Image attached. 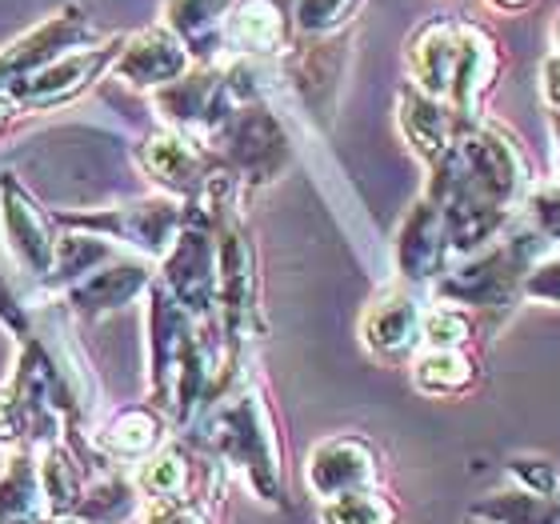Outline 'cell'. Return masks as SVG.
I'll use <instances>...</instances> for the list:
<instances>
[{
  "label": "cell",
  "mask_w": 560,
  "mask_h": 524,
  "mask_svg": "<svg viewBox=\"0 0 560 524\" xmlns=\"http://www.w3.org/2000/svg\"><path fill=\"white\" fill-rule=\"evenodd\" d=\"M525 188L528 176L516 140L477 120L432 161L424 200L441 209L448 248L456 257H472L504 233Z\"/></svg>",
  "instance_id": "1"
},
{
  "label": "cell",
  "mask_w": 560,
  "mask_h": 524,
  "mask_svg": "<svg viewBox=\"0 0 560 524\" xmlns=\"http://www.w3.org/2000/svg\"><path fill=\"white\" fill-rule=\"evenodd\" d=\"M540 241L533 229L513 236H497V245H485L465 265L448 268L432 289L444 304L456 308H485V313H504L525 296V277L540 257Z\"/></svg>",
  "instance_id": "2"
},
{
  "label": "cell",
  "mask_w": 560,
  "mask_h": 524,
  "mask_svg": "<svg viewBox=\"0 0 560 524\" xmlns=\"http://www.w3.org/2000/svg\"><path fill=\"white\" fill-rule=\"evenodd\" d=\"M212 444L224 465L245 473L260 501H280V441L272 429V412L257 388L217 400L212 412Z\"/></svg>",
  "instance_id": "3"
},
{
  "label": "cell",
  "mask_w": 560,
  "mask_h": 524,
  "mask_svg": "<svg viewBox=\"0 0 560 524\" xmlns=\"http://www.w3.org/2000/svg\"><path fill=\"white\" fill-rule=\"evenodd\" d=\"M164 289L192 321H209L221 296V272H217V217L209 205L192 200L185 229L164 257Z\"/></svg>",
  "instance_id": "4"
},
{
  "label": "cell",
  "mask_w": 560,
  "mask_h": 524,
  "mask_svg": "<svg viewBox=\"0 0 560 524\" xmlns=\"http://www.w3.org/2000/svg\"><path fill=\"white\" fill-rule=\"evenodd\" d=\"M212 156L236 176V185H272L292 161L284 125L265 105H241L209 140Z\"/></svg>",
  "instance_id": "5"
},
{
  "label": "cell",
  "mask_w": 560,
  "mask_h": 524,
  "mask_svg": "<svg viewBox=\"0 0 560 524\" xmlns=\"http://www.w3.org/2000/svg\"><path fill=\"white\" fill-rule=\"evenodd\" d=\"M188 205L173 197H149V200H132V205H117L108 212H77V217H60V224H72L81 233L108 236V241H120V245L137 248L140 257H156L164 260L168 248L176 245V236L185 229Z\"/></svg>",
  "instance_id": "6"
},
{
  "label": "cell",
  "mask_w": 560,
  "mask_h": 524,
  "mask_svg": "<svg viewBox=\"0 0 560 524\" xmlns=\"http://www.w3.org/2000/svg\"><path fill=\"white\" fill-rule=\"evenodd\" d=\"M205 205V200H200ZM217 217V272H221V304L224 328L233 340H248L257 328V253L245 229L229 217V200L209 205Z\"/></svg>",
  "instance_id": "7"
},
{
  "label": "cell",
  "mask_w": 560,
  "mask_h": 524,
  "mask_svg": "<svg viewBox=\"0 0 560 524\" xmlns=\"http://www.w3.org/2000/svg\"><path fill=\"white\" fill-rule=\"evenodd\" d=\"M120 48H125V36L108 40V45L72 48V53L57 57L52 65L36 69L33 77H24L12 89H4V96L12 101V108H24V113H48V108L57 105H69L72 96H81L89 84L101 81L117 65Z\"/></svg>",
  "instance_id": "8"
},
{
  "label": "cell",
  "mask_w": 560,
  "mask_h": 524,
  "mask_svg": "<svg viewBox=\"0 0 560 524\" xmlns=\"http://www.w3.org/2000/svg\"><path fill=\"white\" fill-rule=\"evenodd\" d=\"M156 108L173 132H185L192 140H212L241 105L224 84V69L200 65V69H188L180 81L164 84L156 93Z\"/></svg>",
  "instance_id": "9"
},
{
  "label": "cell",
  "mask_w": 560,
  "mask_h": 524,
  "mask_svg": "<svg viewBox=\"0 0 560 524\" xmlns=\"http://www.w3.org/2000/svg\"><path fill=\"white\" fill-rule=\"evenodd\" d=\"M0 229H4V245H9L12 260L24 272L48 280L52 260H57L52 217L28 197V188H21L12 173H0Z\"/></svg>",
  "instance_id": "10"
},
{
  "label": "cell",
  "mask_w": 560,
  "mask_h": 524,
  "mask_svg": "<svg viewBox=\"0 0 560 524\" xmlns=\"http://www.w3.org/2000/svg\"><path fill=\"white\" fill-rule=\"evenodd\" d=\"M137 164L168 193V197L185 200V205L205 197L209 176L217 173V156H212L200 140L185 137V132H173V129H164L144 140V144H137Z\"/></svg>",
  "instance_id": "11"
},
{
  "label": "cell",
  "mask_w": 560,
  "mask_h": 524,
  "mask_svg": "<svg viewBox=\"0 0 560 524\" xmlns=\"http://www.w3.org/2000/svg\"><path fill=\"white\" fill-rule=\"evenodd\" d=\"M304 480H308L313 497H320V504H325L345 497V492L376 489L381 461H376L373 444L361 441V436H328L308 453Z\"/></svg>",
  "instance_id": "12"
},
{
  "label": "cell",
  "mask_w": 560,
  "mask_h": 524,
  "mask_svg": "<svg viewBox=\"0 0 560 524\" xmlns=\"http://www.w3.org/2000/svg\"><path fill=\"white\" fill-rule=\"evenodd\" d=\"M89 36L93 33H89L81 4H65L60 12H52L45 24H36L33 33H24L21 40L0 48V93L24 81V77H33L36 69L52 65L57 57H65V48H77Z\"/></svg>",
  "instance_id": "13"
},
{
  "label": "cell",
  "mask_w": 560,
  "mask_h": 524,
  "mask_svg": "<svg viewBox=\"0 0 560 524\" xmlns=\"http://www.w3.org/2000/svg\"><path fill=\"white\" fill-rule=\"evenodd\" d=\"M448 233H444L441 209L432 200L420 197L409 209V217L400 221L397 233V272L405 284L412 289H424V284H436V280L448 272Z\"/></svg>",
  "instance_id": "14"
},
{
  "label": "cell",
  "mask_w": 560,
  "mask_h": 524,
  "mask_svg": "<svg viewBox=\"0 0 560 524\" xmlns=\"http://www.w3.org/2000/svg\"><path fill=\"white\" fill-rule=\"evenodd\" d=\"M497 72H501V57H497L492 36L485 28H477V24L460 21V45H456V65H453V81H448L444 105L453 108L465 125H477L480 105H485Z\"/></svg>",
  "instance_id": "15"
},
{
  "label": "cell",
  "mask_w": 560,
  "mask_h": 524,
  "mask_svg": "<svg viewBox=\"0 0 560 524\" xmlns=\"http://www.w3.org/2000/svg\"><path fill=\"white\" fill-rule=\"evenodd\" d=\"M188 69H192V57H188L185 45L164 24L129 36L125 48H120L117 65H113V72L125 84H132V89H156V93H161L164 84L180 81Z\"/></svg>",
  "instance_id": "16"
},
{
  "label": "cell",
  "mask_w": 560,
  "mask_h": 524,
  "mask_svg": "<svg viewBox=\"0 0 560 524\" xmlns=\"http://www.w3.org/2000/svg\"><path fill=\"white\" fill-rule=\"evenodd\" d=\"M420 321H424V304L412 292H385L369 304V313L361 321V337L376 357L405 361L420 349Z\"/></svg>",
  "instance_id": "17"
},
{
  "label": "cell",
  "mask_w": 560,
  "mask_h": 524,
  "mask_svg": "<svg viewBox=\"0 0 560 524\" xmlns=\"http://www.w3.org/2000/svg\"><path fill=\"white\" fill-rule=\"evenodd\" d=\"M152 289V272L144 260H129V257H117L108 260L105 268H96L89 272L84 280H77L72 289H65L72 308H81L89 316H101V313H113V308H125L129 301H137L140 292Z\"/></svg>",
  "instance_id": "18"
},
{
  "label": "cell",
  "mask_w": 560,
  "mask_h": 524,
  "mask_svg": "<svg viewBox=\"0 0 560 524\" xmlns=\"http://www.w3.org/2000/svg\"><path fill=\"white\" fill-rule=\"evenodd\" d=\"M289 40V16L277 0H236L224 21V48L236 57H277Z\"/></svg>",
  "instance_id": "19"
},
{
  "label": "cell",
  "mask_w": 560,
  "mask_h": 524,
  "mask_svg": "<svg viewBox=\"0 0 560 524\" xmlns=\"http://www.w3.org/2000/svg\"><path fill=\"white\" fill-rule=\"evenodd\" d=\"M236 0H168L164 4V28L185 45L188 57L212 65L224 48V21Z\"/></svg>",
  "instance_id": "20"
},
{
  "label": "cell",
  "mask_w": 560,
  "mask_h": 524,
  "mask_svg": "<svg viewBox=\"0 0 560 524\" xmlns=\"http://www.w3.org/2000/svg\"><path fill=\"white\" fill-rule=\"evenodd\" d=\"M400 129H405L412 149L432 164L468 125L456 117L444 101L420 93L417 84H405V89H400Z\"/></svg>",
  "instance_id": "21"
},
{
  "label": "cell",
  "mask_w": 560,
  "mask_h": 524,
  "mask_svg": "<svg viewBox=\"0 0 560 524\" xmlns=\"http://www.w3.org/2000/svg\"><path fill=\"white\" fill-rule=\"evenodd\" d=\"M456 45H460V21H429L409 40V69L420 93L444 101L453 81Z\"/></svg>",
  "instance_id": "22"
},
{
  "label": "cell",
  "mask_w": 560,
  "mask_h": 524,
  "mask_svg": "<svg viewBox=\"0 0 560 524\" xmlns=\"http://www.w3.org/2000/svg\"><path fill=\"white\" fill-rule=\"evenodd\" d=\"M48 504L40 489V461L28 449L0 468V524H45Z\"/></svg>",
  "instance_id": "23"
},
{
  "label": "cell",
  "mask_w": 560,
  "mask_h": 524,
  "mask_svg": "<svg viewBox=\"0 0 560 524\" xmlns=\"http://www.w3.org/2000/svg\"><path fill=\"white\" fill-rule=\"evenodd\" d=\"M412 385L429 396H456L477 385V361L465 349H424L412 364Z\"/></svg>",
  "instance_id": "24"
},
{
  "label": "cell",
  "mask_w": 560,
  "mask_h": 524,
  "mask_svg": "<svg viewBox=\"0 0 560 524\" xmlns=\"http://www.w3.org/2000/svg\"><path fill=\"white\" fill-rule=\"evenodd\" d=\"M468 516L489 524H560V497H540V492L516 485V489L492 492L477 501Z\"/></svg>",
  "instance_id": "25"
},
{
  "label": "cell",
  "mask_w": 560,
  "mask_h": 524,
  "mask_svg": "<svg viewBox=\"0 0 560 524\" xmlns=\"http://www.w3.org/2000/svg\"><path fill=\"white\" fill-rule=\"evenodd\" d=\"M101 449L113 461H149L161 449V417L149 408H125L105 432H101Z\"/></svg>",
  "instance_id": "26"
},
{
  "label": "cell",
  "mask_w": 560,
  "mask_h": 524,
  "mask_svg": "<svg viewBox=\"0 0 560 524\" xmlns=\"http://www.w3.org/2000/svg\"><path fill=\"white\" fill-rule=\"evenodd\" d=\"M40 489H45L48 516H72L81 504V468L69 456L65 444H48L40 449Z\"/></svg>",
  "instance_id": "27"
},
{
  "label": "cell",
  "mask_w": 560,
  "mask_h": 524,
  "mask_svg": "<svg viewBox=\"0 0 560 524\" xmlns=\"http://www.w3.org/2000/svg\"><path fill=\"white\" fill-rule=\"evenodd\" d=\"M113 257V248L101 241V236H89V233H69L57 241V260H52V272L48 280L60 284V289H72L77 280H84L89 272L96 268H105Z\"/></svg>",
  "instance_id": "28"
},
{
  "label": "cell",
  "mask_w": 560,
  "mask_h": 524,
  "mask_svg": "<svg viewBox=\"0 0 560 524\" xmlns=\"http://www.w3.org/2000/svg\"><path fill=\"white\" fill-rule=\"evenodd\" d=\"M137 485L125 477H105L96 480L93 489L81 492V504H77V513L72 521L81 524H120L125 516L137 513Z\"/></svg>",
  "instance_id": "29"
},
{
  "label": "cell",
  "mask_w": 560,
  "mask_h": 524,
  "mask_svg": "<svg viewBox=\"0 0 560 524\" xmlns=\"http://www.w3.org/2000/svg\"><path fill=\"white\" fill-rule=\"evenodd\" d=\"M137 492H144L149 501H185L188 492V456L180 449H161L149 461H140L137 473Z\"/></svg>",
  "instance_id": "30"
},
{
  "label": "cell",
  "mask_w": 560,
  "mask_h": 524,
  "mask_svg": "<svg viewBox=\"0 0 560 524\" xmlns=\"http://www.w3.org/2000/svg\"><path fill=\"white\" fill-rule=\"evenodd\" d=\"M325 524H397V509L381 489L345 492L337 501H325L320 509Z\"/></svg>",
  "instance_id": "31"
},
{
  "label": "cell",
  "mask_w": 560,
  "mask_h": 524,
  "mask_svg": "<svg viewBox=\"0 0 560 524\" xmlns=\"http://www.w3.org/2000/svg\"><path fill=\"white\" fill-rule=\"evenodd\" d=\"M472 337V316L456 304H432L424 308L420 321V345L424 349H465V340Z\"/></svg>",
  "instance_id": "32"
},
{
  "label": "cell",
  "mask_w": 560,
  "mask_h": 524,
  "mask_svg": "<svg viewBox=\"0 0 560 524\" xmlns=\"http://www.w3.org/2000/svg\"><path fill=\"white\" fill-rule=\"evenodd\" d=\"M364 0H296L292 9V24L304 36H332L357 16Z\"/></svg>",
  "instance_id": "33"
},
{
  "label": "cell",
  "mask_w": 560,
  "mask_h": 524,
  "mask_svg": "<svg viewBox=\"0 0 560 524\" xmlns=\"http://www.w3.org/2000/svg\"><path fill=\"white\" fill-rule=\"evenodd\" d=\"M525 212H528V229L545 245H560V185L533 188L525 200Z\"/></svg>",
  "instance_id": "34"
},
{
  "label": "cell",
  "mask_w": 560,
  "mask_h": 524,
  "mask_svg": "<svg viewBox=\"0 0 560 524\" xmlns=\"http://www.w3.org/2000/svg\"><path fill=\"white\" fill-rule=\"evenodd\" d=\"M509 473L516 477V485L528 492H540V497H560V473L549 461H513Z\"/></svg>",
  "instance_id": "35"
},
{
  "label": "cell",
  "mask_w": 560,
  "mask_h": 524,
  "mask_svg": "<svg viewBox=\"0 0 560 524\" xmlns=\"http://www.w3.org/2000/svg\"><path fill=\"white\" fill-rule=\"evenodd\" d=\"M525 296L540 304H557L560 308V257L537 260L533 272L525 277Z\"/></svg>",
  "instance_id": "36"
},
{
  "label": "cell",
  "mask_w": 560,
  "mask_h": 524,
  "mask_svg": "<svg viewBox=\"0 0 560 524\" xmlns=\"http://www.w3.org/2000/svg\"><path fill=\"white\" fill-rule=\"evenodd\" d=\"M144 524H209V521L185 501H152Z\"/></svg>",
  "instance_id": "37"
},
{
  "label": "cell",
  "mask_w": 560,
  "mask_h": 524,
  "mask_svg": "<svg viewBox=\"0 0 560 524\" xmlns=\"http://www.w3.org/2000/svg\"><path fill=\"white\" fill-rule=\"evenodd\" d=\"M540 89H545V101L560 113V53H552V57L540 65Z\"/></svg>",
  "instance_id": "38"
},
{
  "label": "cell",
  "mask_w": 560,
  "mask_h": 524,
  "mask_svg": "<svg viewBox=\"0 0 560 524\" xmlns=\"http://www.w3.org/2000/svg\"><path fill=\"white\" fill-rule=\"evenodd\" d=\"M492 4H497V9H504V12H516V9H528L533 0H492Z\"/></svg>",
  "instance_id": "39"
},
{
  "label": "cell",
  "mask_w": 560,
  "mask_h": 524,
  "mask_svg": "<svg viewBox=\"0 0 560 524\" xmlns=\"http://www.w3.org/2000/svg\"><path fill=\"white\" fill-rule=\"evenodd\" d=\"M12 113H16V108H12V101L4 93H0V129H4V120H9Z\"/></svg>",
  "instance_id": "40"
},
{
  "label": "cell",
  "mask_w": 560,
  "mask_h": 524,
  "mask_svg": "<svg viewBox=\"0 0 560 524\" xmlns=\"http://www.w3.org/2000/svg\"><path fill=\"white\" fill-rule=\"evenodd\" d=\"M552 132H557V161H560V113L552 117Z\"/></svg>",
  "instance_id": "41"
},
{
  "label": "cell",
  "mask_w": 560,
  "mask_h": 524,
  "mask_svg": "<svg viewBox=\"0 0 560 524\" xmlns=\"http://www.w3.org/2000/svg\"><path fill=\"white\" fill-rule=\"evenodd\" d=\"M45 524H81V521H72V516H48Z\"/></svg>",
  "instance_id": "42"
},
{
  "label": "cell",
  "mask_w": 560,
  "mask_h": 524,
  "mask_svg": "<svg viewBox=\"0 0 560 524\" xmlns=\"http://www.w3.org/2000/svg\"><path fill=\"white\" fill-rule=\"evenodd\" d=\"M557 48H560V21H557Z\"/></svg>",
  "instance_id": "43"
},
{
  "label": "cell",
  "mask_w": 560,
  "mask_h": 524,
  "mask_svg": "<svg viewBox=\"0 0 560 524\" xmlns=\"http://www.w3.org/2000/svg\"><path fill=\"white\" fill-rule=\"evenodd\" d=\"M0 468H4V449H0Z\"/></svg>",
  "instance_id": "44"
}]
</instances>
